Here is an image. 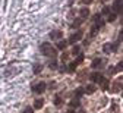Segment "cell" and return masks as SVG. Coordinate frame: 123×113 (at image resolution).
Wrapping results in <instances>:
<instances>
[{"instance_id": "1", "label": "cell", "mask_w": 123, "mask_h": 113, "mask_svg": "<svg viewBox=\"0 0 123 113\" xmlns=\"http://www.w3.org/2000/svg\"><path fill=\"white\" fill-rule=\"evenodd\" d=\"M41 53H43L44 56H47V57H56V56H57L56 48H54L50 43H43V44H41Z\"/></svg>"}, {"instance_id": "2", "label": "cell", "mask_w": 123, "mask_h": 113, "mask_svg": "<svg viewBox=\"0 0 123 113\" xmlns=\"http://www.w3.org/2000/svg\"><path fill=\"white\" fill-rule=\"evenodd\" d=\"M103 50H104V53H113L117 50V44L116 43H107V44H104Z\"/></svg>"}, {"instance_id": "3", "label": "cell", "mask_w": 123, "mask_h": 113, "mask_svg": "<svg viewBox=\"0 0 123 113\" xmlns=\"http://www.w3.org/2000/svg\"><path fill=\"white\" fill-rule=\"evenodd\" d=\"M92 19L95 21V27H97L98 29H100V28H104V24H105V22H104V19H103L101 15H98V13L94 15V16H92Z\"/></svg>"}, {"instance_id": "4", "label": "cell", "mask_w": 123, "mask_h": 113, "mask_svg": "<svg viewBox=\"0 0 123 113\" xmlns=\"http://www.w3.org/2000/svg\"><path fill=\"white\" fill-rule=\"evenodd\" d=\"M45 87H47V85H45L44 82H38L37 85H34V87H32V91H34V93H37V94H41V93H44Z\"/></svg>"}, {"instance_id": "5", "label": "cell", "mask_w": 123, "mask_h": 113, "mask_svg": "<svg viewBox=\"0 0 123 113\" xmlns=\"http://www.w3.org/2000/svg\"><path fill=\"white\" fill-rule=\"evenodd\" d=\"M50 38L51 40H59V38H62V35H63V32H62L60 29H53V31H50Z\"/></svg>"}, {"instance_id": "6", "label": "cell", "mask_w": 123, "mask_h": 113, "mask_svg": "<svg viewBox=\"0 0 123 113\" xmlns=\"http://www.w3.org/2000/svg\"><path fill=\"white\" fill-rule=\"evenodd\" d=\"M82 38V31H78V32H75V34H72L70 35V38H69V43L70 44H75L78 40H81Z\"/></svg>"}, {"instance_id": "7", "label": "cell", "mask_w": 123, "mask_h": 113, "mask_svg": "<svg viewBox=\"0 0 123 113\" xmlns=\"http://www.w3.org/2000/svg\"><path fill=\"white\" fill-rule=\"evenodd\" d=\"M120 90H122V78H117V79H116V82L113 84L111 91H113V93H119Z\"/></svg>"}, {"instance_id": "8", "label": "cell", "mask_w": 123, "mask_h": 113, "mask_svg": "<svg viewBox=\"0 0 123 113\" xmlns=\"http://www.w3.org/2000/svg\"><path fill=\"white\" fill-rule=\"evenodd\" d=\"M113 13H122V0H116L113 5Z\"/></svg>"}, {"instance_id": "9", "label": "cell", "mask_w": 123, "mask_h": 113, "mask_svg": "<svg viewBox=\"0 0 123 113\" xmlns=\"http://www.w3.org/2000/svg\"><path fill=\"white\" fill-rule=\"evenodd\" d=\"M105 65V60H101V59H94V62L91 63L92 68H104Z\"/></svg>"}, {"instance_id": "10", "label": "cell", "mask_w": 123, "mask_h": 113, "mask_svg": "<svg viewBox=\"0 0 123 113\" xmlns=\"http://www.w3.org/2000/svg\"><path fill=\"white\" fill-rule=\"evenodd\" d=\"M91 81H92V82H100V81L103 79V75L100 73V72H94V73H91Z\"/></svg>"}, {"instance_id": "11", "label": "cell", "mask_w": 123, "mask_h": 113, "mask_svg": "<svg viewBox=\"0 0 123 113\" xmlns=\"http://www.w3.org/2000/svg\"><path fill=\"white\" fill-rule=\"evenodd\" d=\"M100 85H101V88H103V90H109V87H110L109 79H107V78H103V79L100 81Z\"/></svg>"}, {"instance_id": "12", "label": "cell", "mask_w": 123, "mask_h": 113, "mask_svg": "<svg viewBox=\"0 0 123 113\" xmlns=\"http://www.w3.org/2000/svg\"><path fill=\"white\" fill-rule=\"evenodd\" d=\"M43 106H44V99H37V100L34 101V109L38 110V109H41Z\"/></svg>"}, {"instance_id": "13", "label": "cell", "mask_w": 123, "mask_h": 113, "mask_svg": "<svg viewBox=\"0 0 123 113\" xmlns=\"http://www.w3.org/2000/svg\"><path fill=\"white\" fill-rule=\"evenodd\" d=\"M82 94H84V88H82V87L76 88V90H75V99H81Z\"/></svg>"}, {"instance_id": "14", "label": "cell", "mask_w": 123, "mask_h": 113, "mask_svg": "<svg viewBox=\"0 0 123 113\" xmlns=\"http://www.w3.org/2000/svg\"><path fill=\"white\" fill-rule=\"evenodd\" d=\"M81 16H82V19H86L88 16H89V10H88V7L81 9Z\"/></svg>"}, {"instance_id": "15", "label": "cell", "mask_w": 123, "mask_h": 113, "mask_svg": "<svg viewBox=\"0 0 123 113\" xmlns=\"http://www.w3.org/2000/svg\"><path fill=\"white\" fill-rule=\"evenodd\" d=\"M66 46H68V41H66V40H62V41L57 43V48H59V50H63Z\"/></svg>"}, {"instance_id": "16", "label": "cell", "mask_w": 123, "mask_h": 113, "mask_svg": "<svg viewBox=\"0 0 123 113\" xmlns=\"http://www.w3.org/2000/svg\"><path fill=\"white\" fill-rule=\"evenodd\" d=\"M82 25V19H79V18H76L75 21H73V24H72V28H79Z\"/></svg>"}, {"instance_id": "17", "label": "cell", "mask_w": 123, "mask_h": 113, "mask_svg": "<svg viewBox=\"0 0 123 113\" xmlns=\"http://www.w3.org/2000/svg\"><path fill=\"white\" fill-rule=\"evenodd\" d=\"M79 99H73V100H70V103H69V106L70 107H79Z\"/></svg>"}, {"instance_id": "18", "label": "cell", "mask_w": 123, "mask_h": 113, "mask_svg": "<svg viewBox=\"0 0 123 113\" xmlns=\"http://www.w3.org/2000/svg\"><path fill=\"white\" fill-rule=\"evenodd\" d=\"M95 91V87L94 85H88L86 88H84V93H86V94H92Z\"/></svg>"}, {"instance_id": "19", "label": "cell", "mask_w": 123, "mask_h": 113, "mask_svg": "<svg viewBox=\"0 0 123 113\" xmlns=\"http://www.w3.org/2000/svg\"><path fill=\"white\" fill-rule=\"evenodd\" d=\"M107 16H109V18H107V21H109V22H114V21H116V18H117V15H116V13H113V12H110Z\"/></svg>"}, {"instance_id": "20", "label": "cell", "mask_w": 123, "mask_h": 113, "mask_svg": "<svg viewBox=\"0 0 123 113\" xmlns=\"http://www.w3.org/2000/svg\"><path fill=\"white\" fill-rule=\"evenodd\" d=\"M41 69H43V65H35V66H34V73L38 75L41 72Z\"/></svg>"}, {"instance_id": "21", "label": "cell", "mask_w": 123, "mask_h": 113, "mask_svg": "<svg viewBox=\"0 0 123 113\" xmlns=\"http://www.w3.org/2000/svg\"><path fill=\"white\" fill-rule=\"evenodd\" d=\"M79 53H81V48H79V46H75V47H73V50H72V54L78 56Z\"/></svg>"}, {"instance_id": "22", "label": "cell", "mask_w": 123, "mask_h": 113, "mask_svg": "<svg viewBox=\"0 0 123 113\" xmlns=\"http://www.w3.org/2000/svg\"><path fill=\"white\" fill-rule=\"evenodd\" d=\"M53 103H54L56 106H60V104L63 103V101H62V99H60L59 95H56V97H54V100H53Z\"/></svg>"}, {"instance_id": "23", "label": "cell", "mask_w": 123, "mask_h": 113, "mask_svg": "<svg viewBox=\"0 0 123 113\" xmlns=\"http://www.w3.org/2000/svg\"><path fill=\"white\" fill-rule=\"evenodd\" d=\"M98 31H100V29H98L97 27H94V28H92V31L89 32V37H94V35H97V34H98Z\"/></svg>"}, {"instance_id": "24", "label": "cell", "mask_w": 123, "mask_h": 113, "mask_svg": "<svg viewBox=\"0 0 123 113\" xmlns=\"http://www.w3.org/2000/svg\"><path fill=\"white\" fill-rule=\"evenodd\" d=\"M49 68H50V69H57V62H56V60H51V62L49 63Z\"/></svg>"}, {"instance_id": "25", "label": "cell", "mask_w": 123, "mask_h": 113, "mask_svg": "<svg viewBox=\"0 0 123 113\" xmlns=\"http://www.w3.org/2000/svg\"><path fill=\"white\" fill-rule=\"evenodd\" d=\"M76 66H78V65H76V63L73 62V63H70V65H69V68H68V71H69V72H73Z\"/></svg>"}, {"instance_id": "26", "label": "cell", "mask_w": 123, "mask_h": 113, "mask_svg": "<svg viewBox=\"0 0 123 113\" xmlns=\"http://www.w3.org/2000/svg\"><path fill=\"white\" fill-rule=\"evenodd\" d=\"M82 60H84V54H78V59L75 60V63H76V65H79Z\"/></svg>"}, {"instance_id": "27", "label": "cell", "mask_w": 123, "mask_h": 113, "mask_svg": "<svg viewBox=\"0 0 123 113\" xmlns=\"http://www.w3.org/2000/svg\"><path fill=\"white\" fill-rule=\"evenodd\" d=\"M109 13H110V7H109V6H105V7H103V15H105V16H107V15H109Z\"/></svg>"}, {"instance_id": "28", "label": "cell", "mask_w": 123, "mask_h": 113, "mask_svg": "<svg viewBox=\"0 0 123 113\" xmlns=\"http://www.w3.org/2000/svg\"><path fill=\"white\" fill-rule=\"evenodd\" d=\"M22 113H34V110H32V107H26Z\"/></svg>"}, {"instance_id": "29", "label": "cell", "mask_w": 123, "mask_h": 113, "mask_svg": "<svg viewBox=\"0 0 123 113\" xmlns=\"http://www.w3.org/2000/svg\"><path fill=\"white\" fill-rule=\"evenodd\" d=\"M68 57H69V53H66V52H65V53H63V56H62V60L66 62V60H68Z\"/></svg>"}, {"instance_id": "30", "label": "cell", "mask_w": 123, "mask_h": 113, "mask_svg": "<svg viewBox=\"0 0 123 113\" xmlns=\"http://www.w3.org/2000/svg\"><path fill=\"white\" fill-rule=\"evenodd\" d=\"M81 3H84V5H91L92 0H81Z\"/></svg>"}, {"instance_id": "31", "label": "cell", "mask_w": 123, "mask_h": 113, "mask_svg": "<svg viewBox=\"0 0 123 113\" xmlns=\"http://www.w3.org/2000/svg\"><path fill=\"white\" fill-rule=\"evenodd\" d=\"M114 72H116V68H110L109 69V75H113Z\"/></svg>"}, {"instance_id": "32", "label": "cell", "mask_w": 123, "mask_h": 113, "mask_svg": "<svg viewBox=\"0 0 123 113\" xmlns=\"http://www.w3.org/2000/svg\"><path fill=\"white\" fill-rule=\"evenodd\" d=\"M122 68H123V65H122V62H120V63L117 65V69H116V71H122Z\"/></svg>"}, {"instance_id": "33", "label": "cell", "mask_w": 123, "mask_h": 113, "mask_svg": "<svg viewBox=\"0 0 123 113\" xmlns=\"http://www.w3.org/2000/svg\"><path fill=\"white\" fill-rule=\"evenodd\" d=\"M66 113H75V110H68Z\"/></svg>"}, {"instance_id": "34", "label": "cell", "mask_w": 123, "mask_h": 113, "mask_svg": "<svg viewBox=\"0 0 123 113\" xmlns=\"http://www.w3.org/2000/svg\"><path fill=\"white\" fill-rule=\"evenodd\" d=\"M79 113H85V112H84V110H79Z\"/></svg>"}]
</instances>
